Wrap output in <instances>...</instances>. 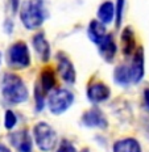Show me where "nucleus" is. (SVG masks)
Segmentation results:
<instances>
[{"mask_svg":"<svg viewBox=\"0 0 149 152\" xmlns=\"http://www.w3.org/2000/svg\"><path fill=\"white\" fill-rule=\"evenodd\" d=\"M45 0H27L20 8V20L29 30H36L42 26L46 18Z\"/></svg>","mask_w":149,"mask_h":152,"instance_id":"nucleus-1","label":"nucleus"},{"mask_svg":"<svg viewBox=\"0 0 149 152\" xmlns=\"http://www.w3.org/2000/svg\"><path fill=\"white\" fill-rule=\"evenodd\" d=\"M1 93L9 104H23L29 97V92L24 80L16 74H5L1 80Z\"/></svg>","mask_w":149,"mask_h":152,"instance_id":"nucleus-2","label":"nucleus"},{"mask_svg":"<svg viewBox=\"0 0 149 152\" xmlns=\"http://www.w3.org/2000/svg\"><path fill=\"white\" fill-rule=\"evenodd\" d=\"M74 100L75 97L71 91L66 89V88H58L50 93L49 99H47V107L52 114L59 115L70 109V106L74 104Z\"/></svg>","mask_w":149,"mask_h":152,"instance_id":"nucleus-3","label":"nucleus"},{"mask_svg":"<svg viewBox=\"0 0 149 152\" xmlns=\"http://www.w3.org/2000/svg\"><path fill=\"white\" fill-rule=\"evenodd\" d=\"M33 137L37 147L44 152H49L56 147L57 134L54 129L46 122H39L33 127Z\"/></svg>","mask_w":149,"mask_h":152,"instance_id":"nucleus-4","label":"nucleus"},{"mask_svg":"<svg viewBox=\"0 0 149 152\" xmlns=\"http://www.w3.org/2000/svg\"><path fill=\"white\" fill-rule=\"evenodd\" d=\"M8 66L16 69H23L30 66V53L29 47L23 41L15 42L8 49L7 54Z\"/></svg>","mask_w":149,"mask_h":152,"instance_id":"nucleus-5","label":"nucleus"},{"mask_svg":"<svg viewBox=\"0 0 149 152\" xmlns=\"http://www.w3.org/2000/svg\"><path fill=\"white\" fill-rule=\"evenodd\" d=\"M131 66H129V72H131V80L132 84H139L144 79L145 75V58H144V49L140 46L136 49L133 53Z\"/></svg>","mask_w":149,"mask_h":152,"instance_id":"nucleus-6","label":"nucleus"},{"mask_svg":"<svg viewBox=\"0 0 149 152\" xmlns=\"http://www.w3.org/2000/svg\"><path fill=\"white\" fill-rule=\"evenodd\" d=\"M82 125L90 129H99V130H104L108 127V122H107L106 115H104V113L99 107H93V109L87 110L82 115Z\"/></svg>","mask_w":149,"mask_h":152,"instance_id":"nucleus-7","label":"nucleus"},{"mask_svg":"<svg viewBox=\"0 0 149 152\" xmlns=\"http://www.w3.org/2000/svg\"><path fill=\"white\" fill-rule=\"evenodd\" d=\"M57 69H58V74L65 83L67 84L75 83L77 72H75V68L73 66V62L62 53H58V55H57Z\"/></svg>","mask_w":149,"mask_h":152,"instance_id":"nucleus-8","label":"nucleus"},{"mask_svg":"<svg viewBox=\"0 0 149 152\" xmlns=\"http://www.w3.org/2000/svg\"><path fill=\"white\" fill-rule=\"evenodd\" d=\"M111 96V89L107 84L102 81H95L91 83L87 87V99L93 104H99L104 102L110 99Z\"/></svg>","mask_w":149,"mask_h":152,"instance_id":"nucleus-9","label":"nucleus"},{"mask_svg":"<svg viewBox=\"0 0 149 152\" xmlns=\"http://www.w3.org/2000/svg\"><path fill=\"white\" fill-rule=\"evenodd\" d=\"M9 142L19 152H32V148H33L32 138L27 130L12 132V135L9 137Z\"/></svg>","mask_w":149,"mask_h":152,"instance_id":"nucleus-10","label":"nucleus"},{"mask_svg":"<svg viewBox=\"0 0 149 152\" xmlns=\"http://www.w3.org/2000/svg\"><path fill=\"white\" fill-rule=\"evenodd\" d=\"M120 43H122V51L125 56H132L133 53L137 49L136 43V36L135 31L131 26H125L120 36Z\"/></svg>","mask_w":149,"mask_h":152,"instance_id":"nucleus-11","label":"nucleus"},{"mask_svg":"<svg viewBox=\"0 0 149 152\" xmlns=\"http://www.w3.org/2000/svg\"><path fill=\"white\" fill-rule=\"evenodd\" d=\"M32 43H33V49L37 53V55L40 56V59L42 62H49L52 51H50V45L47 42L46 37L44 33H37L34 34L32 38Z\"/></svg>","mask_w":149,"mask_h":152,"instance_id":"nucleus-12","label":"nucleus"},{"mask_svg":"<svg viewBox=\"0 0 149 152\" xmlns=\"http://www.w3.org/2000/svg\"><path fill=\"white\" fill-rule=\"evenodd\" d=\"M87 36L96 46L100 45V43L106 39V37L108 36L107 29H106V25H103L100 21H98V20H93L90 24H88Z\"/></svg>","mask_w":149,"mask_h":152,"instance_id":"nucleus-13","label":"nucleus"},{"mask_svg":"<svg viewBox=\"0 0 149 152\" xmlns=\"http://www.w3.org/2000/svg\"><path fill=\"white\" fill-rule=\"evenodd\" d=\"M98 50H99V54L102 55V58L106 62H112L115 59L116 51H118V46H116V42L113 39V37L108 34L106 37V39L103 41L100 45H98Z\"/></svg>","mask_w":149,"mask_h":152,"instance_id":"nucleus-14","label":"nucleus"},{"mask_svg":"<svg viewBox=\"0 0 149 152\" xmlns=\"http://www.w3.org/2000/svg\"><path fill=\"white\" fill-rule=\"evenodd\" d=\"M112 152H142L141 144L135 138H123L112 145Z\"/></svg>","mask_w":149,"mask_h":152,"instance_id":"nucleus-15","label":"nucleus"},{"mask_svg":"<svg viewBox=\"0 0 149 152\" xmlns=\"http://www.w3.org/2000/svg\"><path fill=\"white\" fill-rule=\"evenodd\" d=\"M57 84L56 80V72L53 68L46 67L41 71V76H40V87L42 88V91L47 93V92H52L54 89Z\"/></svg>","mask_w":149,"mask_h":152,"instance_id":"nucleus-16","label":"nucleus"},{"mask_svg":"<svg viewBox=\"0 0 149 152\" xmlns=\"http://www.w3.org/2000/svg\"><path fill=\"white\" fill-rule=\"evenodd\" d=\"M98 18L103 25H108L115 18V5L112 1H104L98 8Z\"/></svg>","mask_w":149,"mask_h":152,"instance_id":"nucleus-17","label":"nucleus"},{"mask_svg":"<svg viewBox=\"0 0 149 152\" xmlns=\"http://www.w3.org/2000/svg\"><path fill=\"white\" fill-rule=\"evenodd\" d=\"M113 81L120 87H128L129 84H132L129 66L120 64L113 69Z\"/></svg>","mask_w":149,"mask_h":152,"instance_id":"nucleus-18","label":"nucleus"},{"mask_svg":"<svg viewBox=\"0 0 149 152\" xmlns=\"http://www.w3.org/2000/svg\"><path fill=\"white\" fill-rule=\"evenodd\" d=\"M34 101H36V110L41 112L45 107V92L40 87V84H36L34 87Z\"/></svg>","mask_w":149,"mask_h":152,"instance_id":"nucleus-19","label":"nucleus"},{"mask_svg":"<svg viewBox=\"0 0 149 152\" xmlns=\"http://www.w3.org/2000/svg\"><path fill=\"white\" fill-rule=\"evenodd\" d=\"M124 8H125V0H116V5H115L116 28H120V25H122L123 15H124Z\"/></svg>","mask_w":149,"mask_h":152,"instance_id":"nucleus-20","label":"nucleus"},{"mask_svg":"<svg viewBox=\"0 0 149 152\" xmlns=\"http://www.w3.org/2000/svg\"><path fill=\"white\" fill-rule=\"evenodd\" d=\"M17 125V117L12 110H7L4 115V126L7 130L15 129V126Z\"/></svg>","mask_w":149,"mask_h":152,"instance_id":"nucleus-21","label":"nucleus"},{"mask_svg":"<svg viewBox=\"0 0 149 152\" xmlns=\"http://www.w3.org/2000/svg\"><path fill=\"white\" fill-rule=\"evenodd\" d=\"M57 152H77V150H75L74 144H73L71 142H69V140H66V139H63L61 143H59Z\"/></svg>","mask_w":149,"mask_h":152,"instance_id":"nucleus-22","label":"nucleus"},{"mask_svg":"<svg viewBox=\"0 0 149 152\" xmlns=\"http://www.w3.org/2000/svg\"><path fill=\"white\" fill-rule=\"evenodd\" d=\"M142 97H144V106H145V109L149 112V88H145V89H144Z\"/></svg>","mask_w":149,"mask_h":152,"instance_id":"nucleus-23","label":"nucleus"},{"mask_svg":"<svg viewBox=\"0 0 149 152\" xmlns=\"http://www.w3.org/2000/svg\"><path fill=\"white\" fill-rule=\"evenodd\" d=\"M4 28H5V31H7V33H11V31L13 30V23H12L11 20H5Z\"/></svg>","mask_w":149,"mask_h":152,"instance_id":"nucleus-24","label":"nucleus"},{"mask_svg":"<svg viewBox=\"0 0 149 152\" xmlns=\"http://www.w3.org/2000/svg\"><path fill=\"white\" fill-rule=\"evenodd\" d=\"M11 7L13 12H17L19 7H20V0H11Z\"/></svg>","mask_w":149,"mask_h":152,"instance_id":"nucleus-25","label":"nucleus"},{"mask_svg":"<svg viewBox=\"0 0 149 152\" xmlns=\"http://www.w3.org/2000/svg\"><path fill=\"white\" fill-rule=\"evenodd\" d=\"M0 152H12L9 148L7 147L5 144H3V143H0Z\"/></svg>","mask_w":149,"mask_h":152,"instance_id":"nucleus-26","label":"nucleus"},{"mask_svg":"<svg viewBox=\"0 0 149 152\" xmlns=\"http://www.w3.org/2000/svg\"><path fill=\"white\" fill-rule=\"evenodd\" d=\"M82 152H90V151H88V150H87V148H85V150H83V151H82Z\"/></svg>","mask_w":149,"mask_h":152,"instance_id":"nucleus-27","label":"nucleus"},{"mask_svg":"<svg viewBox=\"0 0 149 152\" xmlns=\"http://www.w3.org/2000/svg\"><path fill=\"white\" fill-rule=\"evenodd\" d=\"M1 58L3 56H1V53H0V64H1Z\"/></svg>","mask_w":149,"mask_h":152,"instance_id":"nucleus-28","label":"nucleus"}]
</instances>
